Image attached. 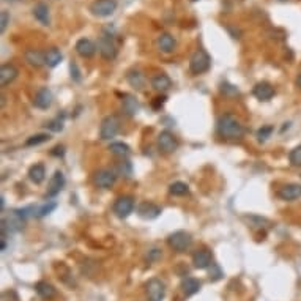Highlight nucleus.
Instances as JSON below:
<instances>
[{"label":"nucleus","mask_w":301,"mask_h":301,"mask_svg":"<svg viewBox=\"0 0 301 301\" xmlns=\"http://www.w3.org/2000/svg\"><path fill=\"white\" fill-rule=\"evenodd\" d=\"M218 134L224 139L229 140H235L245 136V126L242 125V122L230 114H224L218 118Z\"/></svg>","instance_id":"obj_1"},{"label":"nucleus","mask_w":301,"mask_h":301,"mask_svg":"<svg viewBox=\"0 0 301 301\" xmlns=\"http://www.w3.org/2000/svg\"><path fill=\"white\" fill-rule=\"evenodd\" d=\"M27 210H13L2 219V238H6L9 234L21 232L25 226Z\"/></svg>","instance_id":"obj_2"},{"label":"nucleus","mask_w":301,"mask_h":301,"mask_svg":"<svg viewBox=\"0 0 301 301\" xmlns=\"http://www.w3.org/2000/svg\"><path fill=\"white\" fill-rule=\"evenodd\" d=\"M96 47H98V52L101 54V57L106 60H114L117 57L118 49H117V44L114 41V35L109 33L107 28L103 32V35L99 36Z\"/></svg>","instance_id":"obj_3"},{"label":"nucleus","mask_w":301,"mask_h":301,"mask_svg":"<svg viewBox=\"0 0 301 301\" xmlns=\"http://www.w3.org/2000/svg\"><path fill=\"white\" fill-rule=\"evenodd\" d=\"M210 66H212V58L204 51V49H197L189 60V71L193 74H204L207 73Z\"/></svg>","instance_id":"obj_4"},{"label":"nucleus","mask_w":301,"mask_h":301,"mask_svg":"<svg viewBox=\"0 0 301 301\" xmlns=\"http://www.w3.org/2000/svg\"><path fill=\"white\" fill-rule=\"evenodd\" d=\"M167 243L174 251H177V253H185V251L193 245V238L189 234L183 232V230H178V232L169 235Z\"/></svg>","instance_id":"obj_5"},{"label":"nucleus","mask_w":301,"mask_h":301,"mask_svg":"<svg viewBox=\"0 0 301 301\" xmlns=\"http://www.w3.org/2000/svg\"><path fill=\"white\" fill-rule=\"evenodd\" d=\"M120 129V122L115 115H107L103 118L101 126H99V137L103 140H110L118 134Z\"/></svg>","instance_id":"obj_6"},{"label":"nucleus","mask_w":301,"mask_h":301,"mask_svg":"<svg viewBox=\"0 0 301 301\" xmlns=\"http://www.w3.org/2000/svg\"><path fill=\"white\" fill-rule=\"evenodd\" d=\"M117 0H95L90 5V11L96 17H107L117 9Z\"/></svg>","instance_id":"obj_7"},{"label":"nucleus","mask_w":301,"mask_h":301,"mask_svg":"<svg viewBox=\"0 0 301 301\" xmlns=\"http://www.w3.org/2000/svg\"><path fill=\"white\" fill-rule=\"evenodd\" d=\"M145 290H147L148 301H163L166 297V286L163 281L158 278L150 279L145 286Z\"/></svg>","instance_id":"obj_8"},{"label":"nucleus","mask_w":301,"mask_h":301,"mask_svg":"<svg viewBox=\"0 0 301 301\" xmlns=\"http://www.w3.org/2000/svg\"><path fill=\"white\" fill-rule=\"evenodd\" d=\"M133 210H134V199L129 197V196L118 197L114 204V213L122 219H125L131 215Z\"/></svg>","instance_id":"obj_9"},{"label":"nucleus","mask_w":301,"mask_h":301,"mask_svg":"<svg viewBox=\"0 0 301 301\" xmlns=\"http://www.w3.org/2000/svg\"><path fill=\"white\" fill-rule=\"evenodd\" d=\"M158 147L164 153H174L178 148V142L170 131H161L158 136Z\"/></svg>","instance_id":"obj_10"},{"label":"nucleus","mask_w":301,"mask_h":301,"mask_svg":"<svg viewBox=\"0 0 301 301\" xmlns=\"http://www.w3.org/2000/svg\"><path fill=\"white\" fill-rule=\"evenodd\" d=\"M115 178H117V175L112 172V170L101 169V170H98V172L95 174V183H96V186H99V188L109 189V188L114 186Z\"/></svg>","instance_id":"obj_11"},{"label":"nucleus","mask_w":301,"mask_h":301,"mask_svg":"<svg viewBox=\"0 0 301 301\" xmlns=\"http://www.w3.org/2000/svg\"><path fill=\"white\" fill-rule=\"evenodd\" d=\"M278 197L283 200H297L301 197V185L300 183H289L284 185L283 188L278 191Z\"/></svg>","instance_id":"obj_12"},{"label":"nucleus","mask_w":301,"mask_h":301,"mask_svg":"<svg viewBox=\"0 0 301 301\" xmlns=\"http://www.w3.org/2000/svg\"><path fill=\"white\" fill-rule=\"evenodd\" d=\"M96 44L88 38H81L76 43V52L84 58H92L96 52Z\"/></svg>","instance_id":"obj_13"},{"label":"nucleus","mask_w":301,"mask_h":301,"mask_svg":"<svg viewBox=\"0 0 301 301\" xmlns=\"http://www.w3.org/2000/svg\"><path fill=\"white\" fill-rule=\"evenodd\" d=\"M65 186V175L57 170V172L52 175V178L49 180V186H47V193L46 197H55Z\"/></svg>","instance_id":"obj_14"},{"label":"nucleus","mask_w":301,"mask_h":301,"mask_svg":"<svg viewBox=\"0 0 301 301\" xmlns=\"http://www.w3.org/2000/svg\"><path fill=\"white\" fill-rule=\"evenodd\" d=\"M193 264L199 270H205L213 265V256L208 249H200L193 256Z\"/></svg>","instance_id":"obj_15"},{"label":"nucleus","mask_w":301,"mask_h":301,"mask_svg":"<svg viewBox=\"0 0 301 301\" xmlns=\"http://www.w3.org/2000/svg\"><path fill=\"white\" fill-rule=\"evenodd\" d=\"M275 87L268 82H259L256 84V87L253 88V95L260 99V101H268V99H272L275 96Z\"/></svg>","instance_id":"obj_16"},{"label":"nucleus","mask_w":301,"mask_h":301,"mask_svg":"<svg viewBox=\"0 0 301 301\" xmlns=\"http://www.w3.org/2000/svg\"><path fill=\"white\" fill-rule=\"evenodd\" d=\"M24 57L25 62L33 68H41L43 65H46V52L38 51V49H27Z\"/></svg>","instance_id":"obj_17"},{"label":"nucleus","mask_w":301,"mask_h":301,"mask_svg":"<svg viewBox=\"0 0 301 301\" xmlns=\"http://www.w3.org/2000/svg\"><path fill=\"white\" fill-rule=\"evenodd\" d=\"M17 74H19V71H17V68L14 65L3 63L2 68H0V85H2V87L9 85L17 77Z\"/></svg>","instance_id":"obj_18"},{"label":"nucleus","mask_w":301,"mask_h":301,"mask_svg":"<svg viewBox=\"0 0 301 301\" xmlns=\"http://www.w3.org/2000/svg\"><path fill=\"white\" fill-rule=\"evenodd\" d=\"M156 44H158V49L161 52L170 54V52H174V49L177 46V41H175V38L170 35V33H161V35L158 36V39H156Z\"/></svg>","instance_id":"obj_19"},{"label":"nucleus","mask_w":301,"mask_h":301,"mask_svg":"<svg viewBox=\"0 0 301 301\" xmlns=\"http://www.w3.org/2000/svg\"><path fill=\"white\" fill-rule=\"evenodd\" d=\"M137 213L140 218H144V219H155L161 215V208L155 204H152V202H144V204L139 205Z\"/></svg>","instance_id":"obj_20"},{"label":"nucleus","mask_w":301,"mask_h":301,"mask_svg":"<svg viewBox=\"0 0 301 301\" xmlns=\"http://www.w3.org/2000/svg\"><path fill=\"white\" fill-rule=\"evenodd\" d=\"M33 104L38 109H47L49 106L52 104V93H51V90L46 88V87L41 88V90H38V93H36V96L33 99Z\"/></svg>","instance_id":"obj_21"},{"label":"nucleus","mask_w":301,"mask_h":301,"mask_svg":"<svg viewBox=\"0 0 301 301\" xmlns=\"http://www.w3.org/2000/svg\"><path fill=\"white\" fill-rule=\"evenodd\" d=\"M35 289H36V294L43 300H52L57 295L55 287L51 283H47V281H39V283L35 286Z\"/></svg>","instance_id":"obj_22"},{"label":"nucleus","mask_w":301,"mask_h":301,"mask_svg":"<svg viewBox=\"0 0 301 301\" xmlns=\"http://www.w3.org/2000/svg\"><path fill=\"white\" fill-rule=\"evenodd\" d=\"M182 290L186 297H193L200 290V283L196 278H185L182 281Z\"/></svg>","instance_id":"obj_23"},{"label":"nucleus","mask_w":301,"mask_h":301,"mask_svg":"<svg viewBox=\"0 0 301 301\" xmlns=\"http://www.w3.org/2000/svg\"><path fill=\"white\" fill-rule=\"evenodd\" d=\"M152 87L158 92H166L170 87H172V81H170V77L167 74H156L153 79H152Z\"/></svg>","instance_id":"obj_24"},{"label":"nucleus","mask_w":301,"mask_h":301,"mask_svg":"<svg viewBox=\"0 0 301 301\" xmlns=\"http://www.w3.org/2000/svg\"><path fill=\"white\" fill-rule=\"evenodd\" d=\"M28 178L32 180L35 185H41L44 182V178H46V169H44V166L43 164H35V166L30 167Z\"/></svg>","instance_id":"obj_25"},{"label":"nucleus","mask_w":301,"mask_h":301,"mask_svg":"<svg viewBox=\"0 0 301 301\" xmlns=\"http://www.w3.org/2000/svg\"><path fill=\"white\" fill-rule=\"evenodd\" d=\"M33 16L36 21H39L43 25H49L51 19H49V6L46 3H38L33 6Z\"/></svg>","instance_id":"obj_26"},{"label":"nucleus","mask_w":301,"mask_h":301,"mask_svg":"<svg viewBox=\"0 0 301 301\" xmlns=\"http://www.w3.org/2000/svg\"><path fill=\"white\" fill-rule=\"evenodd\" d=\"M60 62H62V52L57 47H49L46 51V65L49 68H55Z\"/></svg>","instance_id":"obj_27"},{"label":"nucleus","mask_w":301,"mask_h":301,"mask_svg":"<svg viewBox=\"0 0 301 301\" xmlns=\"http://www.w3.org/2000/svg\"><path fill=\"white\" fill-rule=\"evenodd\" d=\"M126 79H128L129 85L134 87V88H142L144 84H145L144 74L140 73V71H137V69H133V71H129V73L126 74Z\"/></svg>","instance_id":"obj_28"},{"label":"nucleus","mask_w":301,"mask_h":301,"mask_svg":"<svg viewBox=\"0 0 301 301\" xmlns=\"http://www.w3.org/2000/svg\"><path fill=\"white\" fill-rule=\"evenodd\" d=\"M123 110L128 115H134L139 110V103L137 99L131 95H125L123 96Z\"/></svg>","instance_id":"obj_29"},{"label":"nucleus","mask_w":301,"mask_h":301,"mask_svg":"<svg viewBox=\"0 0 301 301\" xmlns=\"http://www.w3.org/2000/svg\"><path fill=\"white\" fill-rule=\"evenodd\" d=\"M109 150L112 152L114 155L120 156V158H126L129 155V147L123 142H114L109 145Z\"/></svg>","instance_id":"obj_30"},{"label":"nucleus","mask_w":301,"mask_h":301,"mask_svg":"<svg viewBox=\"0 0 301 301\" xmlns=\"http://www.w3.org/2000/svg\"><path fill=\"white\" fill-rule=\"evenodd\" d=\"M169 193L172 194V196H185V194L189 193V188H188V185L183 183V182H175V183L170 185Z\"/></svg>","instance_id":"obj_31"},{"label":"nucleus","mask_w":301,"mask_h":301,"mask_svg":"<svg viewBox=\"0 0 301 301\" xmlns=\"http://www.w3.org/2000/svg\"><path fill=\"white\" fill-rule=\"evenodd\" d=\"M49 139H51V136H49V134H46V133H41V134H35V136H32V137H28V139H27L25 145H27V147L39 145V144H44V142H47Z\"/></svg>","instance_id":"obj_32"},{"label":"nucleus","mask_w":301,"mask_h":301,"mask_svg":"<svg viewBox=\"0 0 301 301\" xmlns=\"http://www.w3.org/2000/svg\"><path fill=\"white\" fill-rule=\"evenodd\" d=\"M57 208V204L55 202H47V204H44L43 207H39L38 210H36V218H44V216H47L49 213H52L54 210Z\"/></svg>","instance_id":"obj_33"},{"label":"nucleus","mask_w":301,"mask_h":301,"mask_svg":"<svg viewBox=\"0 0 301 301\" xmlns=\"http://www.w3.org/2000/svg\"><path fill=\"white\" fill-rule=\"evenodd\" d=\"M289 161L292 163V166L301 167V145L295 147L292 152L289 153Z\"/></svg>","instance_id":"obj_34"},{"label":"nucleus","mask_w":301,"mask_h":301,"mask_svg":"<svg viewBox=\"0 0 301 301\" xmlns=\"http://www.w3.org/2000/svg\"><path fill=\"white\" fill-rule=\"evenodd\" d=\"M117 172L120 174V175H125V177H129L131 175V172H133V167H131V163L129 161H120L118 164H117Z\"/></svg>","instance_id":"obj_35"},{"label":"nucleus","mask_w":301,"mask_h":301,"mask_svg":"<svg viewBox=\"0 0 301 301\" xmlns=\"http://www.w3.org/2000/svg\"><path fill=\"white\" fill-rule=\"evenodd\" d=\"M272 133H273V126H264V128H260L259 129V133H257V137H259V140H262V142H265V140L272 136Z\"/></svg>","instance_id":"obj_36"},{"label":"nucleus","mask_w":301,"mask_h":301,"mask_svg":"<svg viewBox=\"0 0 301 301\" xmlns=\"http://www.w3.org/2000/svg\"><path fill=\"white\" fill-rule=\"evenodd\" d=\"M8 24H9V13L3 9V11L0 13V32L3 33L8 27Z\"/></svg>","instance_id":"obj_37"},{"label":"nucleus","mask_w":301,"mask_h":301,"mask_svg":"<svg viewBox=\"0 0 301 301\" xmlns=\"http://www.w3.org/2000/svg\"><path fill=\"white\" fill-rule=\"evenodd\" d=\"M47 128L51 129V131H54V133L62 131V129H63V120H60V117H58V118L52 120V122L47 125Z\"/></svg>","instance_id":"obj_38"},{"label":"nucleus","mask_w":301,"mask_h":301,"mask_svg":"<svg viewBox=\"0 0 301 301\" xmlns=\"http://www.w3.org/2000/svg\"><path fill=\"white\" fill-rule=\"evenodd\" d=\"M69 68H71V77H73V81H76V82H81V71H79V68H77V65L74 63V62H71V65H69Z\"/></svg>","instance_id":"obj_39"},{"label":"nucleus","mask_w":301,"mask_h":301,"mask_svg":"<svg viewBox=\"0 0 301 301\" xmlns=\"http://www.w3.org/2000/svg\"><path fill=\"white\" fill-rule=\"evenodd\" d=\"M2 301H19V298L14 290H6L2 294Z\"/></svg>","instance_id":"obj_40"},{"label":"nucleus","mask_w":301,"mask_h":301,"mask_svg":"<svg viewBox=\"0 0 301 301\" xmlns=\"http://www.w3.org/2000/svg\"><path fill=\"white\" fill-rule=\"evenodd\" d=\"M221 276H223V273H221V270L216 264L212 265V270H210V278H212L213 281H218Z\"/></svg>","instance_id":"obj_41"},{"label":"nucleus","mask_w":301,"mask_h":301,"mask_svg":"<svg viewBox=\"0 0 301 301\" xmlns=\"http://www.w3.org/2000/svg\"><path fill=\"white\" fill-rule=\"evenodd\" d=\"M159 257H161V253H159V249H152L148 253V256H147V259H148V262H153V260H158Z\"/></svg>","instance_id":"obj_42"},{"label":"nucleus","mask_w":301,"mask_h":301,"mask_svg":"<svg viewBox=\"0 0 301 301\" xmlns=\"http://www.w3.org/2000/svg\"><path fill=\"white\" fill-rule=\"evenodd\" d=\"M223 92L232 93V95H238V90H237L234 85H229V84H224V85H223Z\"/></svg>","instance_id":"obj_43"},{"label":"nucleus","mask_w":301,"mask_h":301,"mask_svg":"<svg viewBox=\"0 0 301 301\" xmlns=\"http://www.w3.org/2000/svg\"><path fill=\"white\" fill-rule=\"evenodd\" d=\"M164 101H166V96H161V98H156V101L153 103V107L155 109H159L163 104H164Z\"/></svg>","instance_id":"obj_44"},{"label":"nucleus","mask_w":301,"mask_h":301,"mask_svg":"<svg viewBox=\"0 0 301 301\" xmlns=\"http://www.w3.org/2000/svg\"><path fill=\"white\" fill-rule=\"evenodd\" d=\"M297 85H298V87L301 88V73H300V76L297 77Z\"/></svg>","instance_id":"obj_45"},{"label":"nucleus","mask_w":301,"mask_h":301,"mask_svg":"<svg viewBox=\"0 0 301 301\" xmlns=\"http://www.w3.org/2000/svg\"><path fill=\"white\" fill-rule=\"evenodd\" d=\"M0 207H2V210H3V207H5V200H3V197L0 199Z\"/></svg>","instance_id":"obj_46"},{"label":"nucleus","mask_w":301,"mask_h":301,"mask_svg":"<svg viewBox=\"0 0 301 301\" xmlns=\"http://www.w3.org/2000/svg\"><path fill=\"white\" fill-rule=\"evenodd\" d=\"M191 2H199V0H191Z\"/></svg>","instance_id":"obj_47"},{"label":"nucleus","mask_w":301,"mask_h":301,"mask_svg":"<svg viewBox=\"0 0 301 301\" xmlns=\"http://www.w3.org/2000/svg\"><path fill=\"white\" fill-rule=\"evenodd\" d=\"M11 2H17V0H11Z\"/></svg>","instance_id":"obj_48"},{"label":"nucleus","mask_w":301,"mask_h":301,"mask_svg":"<svg viewBox=\"0 0 301 301\" xmlns=\"http://www.w3.org/2000/svg\"><path fill=\"white\" fill-rule=\"evenodd\" d=\"M281 2H284V0H281Z\"/></svg>","instance_id":"obj_49"}]
</instances>
